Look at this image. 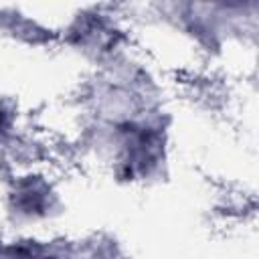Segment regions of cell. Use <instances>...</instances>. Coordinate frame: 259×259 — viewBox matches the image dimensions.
Instances as JSON below:
<instances>
[{
  "label": "cell",
  "instance_id": "obj_1",
  "mask_svg": "<svg viewBox=\"0 0 259 259\" xmlns=\"http://www.w3.org/2000/svg\"><path fill=\"white\" fill-rule=\"evenodd\" d=\"M4 121H6V115H4V111L0 109V130L4 127Z\"/></svg>",
  "mask_w": 259,
  "mask_h": 259
}]
</instances>
